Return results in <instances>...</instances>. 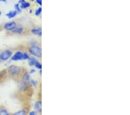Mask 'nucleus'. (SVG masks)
I'll return each instance as SVG.
<instances>
[{
	"label": "nucleus",
	"mask_w": 130,
	"mask_h": 115,
	"mask_svg": "<svg viewBox=\"0 0 130 115\" xmlns=\"http://www.w3.org/2000/svg\"><path fill=\"white\" fill-rule=\"evenodd\" d=\"M29 52L35 58H40L42 56V49L40 46L34 44L29 48Z\"/></svg>",
	"instance_id": "obj_1"
},
{
	"label": "nucleus",
	"mask_w": 130,
	"mask_h": 115,
	"mask_svg": "<svg viewBox=\"0 0 130 115\" xmlns=\"http://www.w3.org/2000/svg\"><path fill=\"white\" fill-rule=\"evenodd\" d=\"M12 55V51L10 49H7L4 51L1 54V57L2 60L7 61L9 59H10Z\"/></svg>",
	"instance_id": "obj_2"
},
{
	"label": "nucleus",
	"mask_w": 130,
	"mask_h": 115,
	"mask_svg": "<svg viewBox=\"0 0 130 115\" xmlns=\"http://www.w3.org/2000/svg\"><path fill=\"white\" fill-rule=\"evenodd\" d=\"M8 72L12 76H15L20 72V69L19 67L15 65H11L8 68Z\"/></svg>",
	"instance_id": "obj_3"
},
{
	"label": "nucleus",
	"mask_w": 130,
	"mask_h": 115,
	"mask_svg": "<svg viewBox=\"0 0 130 115\" xmlns=\"http://www.w3.org/2000/svg\"><path fill=\"white\" fill-rule=\"evenodd\" d=\"M23 52L22 51H18L14 53V55L12 56V60L13 61H18V60H23Z\"/></svg>",
	"instance_id": "obj_4"
},
{
	"label": "nucleus",
	"mask_w": 130,
	"mask_h": 115,
	"mask_svg": "<svg viewBox=\"0 0 130 115\" xmlns=\"http://www.w3.org/2000/svg\"><path fill=\"white\" fill-rule=\"evenodd\" d=\"M16 26H17V24L15 22H11L7 23L4 25V28L6 30L12 31Z\"/></svg>",
	"instance_id": "obj_5"
},
{
	"label": "nucleus",
	"mask_w": 130,
	"mask_h": 115,
	"mask_svg": "<svg viewBox=\"0 0 130 115\" xmlns=\"http://www.w3.org/2000/svg\"><path fill=\"white\" fill-rule=\"evenodd\" d=\"M34 110L38 113H41L42 112V102L41 101H38L35 102L34 106Z\"/></svg>",
	"instance_id": "obj_6"
},
{
	"label": "nucleus",
	"mask_w": 130,
	"mask_h": 115,
	"mask_svg": "<svg viewBox=\"0 0 130 115\" xmlns=\"http://www.w3.org/2000/svg\"><path fill=\"white\" fill-rule=\"evenodd\" d=\"M31 33L33 34L37 35L38 37H42V29L41 28H34L31 29Z\"/></svg>",
	"instance_id": "obj_7"
},
{
	"label": "nucleus",
	"mask_w": 130,
	"mask_h": 115,
	"mask_svg": "<svg viewBox=\"0 0 130 115\" xmlns=\"http://www.w3.org/2000/svg\"><path fill=\"white\" fill-rule=\"evenodd\" d=\"M20 7L22 9H26L31 7V4L29 2L25 1L20 4Z\"/></svg>",
	"instance_id": "obj_8"
},
{
	"label": "nucleus",
	"mask_w": 130,
	"mask_h": 115,
	"mask_svg": "<svg viewBox=\"0 0 130 115\" xmlns=\"http://www.w3.org/2000/svg\"><path fill=\"white\" fill-rule=\"evenodd\" d=\"M17 15H18V13H17V12L14 10H10V11H9V12H8L7 15H6V16H7V17L8 18L12 19V18H15Z\"/></svg>",
	"instance_id": "obj_9"
},
{
	"label": "nucleus",
	"mask_w": 130,
	"mask_h": 115,
	"mask_svg": "<svg viewBox=\"0 0 130 115\" xmlns=\"http://www.w3.org/2000/svg\"><path fill=\"white\" fill-rule=\"evenodd\" d=\"M28 60L29 65L30 66H34L35 63H36L38 60L36 58L34 57V56H30Z\"/></svg>",
	"instance_id": "obj_10"
},
{
	"label": "nucleus",
	"mask_w": 130,
	"mask_h": 115,
	"mask_svg": "<svg viewBox=\"0 0 130 115\" xmlns=\"http://www.w3.org/2000/svg\"><path fill=\"white\" fill-rule=\"evenodd\" d=\"M23 31V28L22 27L16 26V28L12 31V32L15 33V34H22Z\"/></svg>",
	"instance_id": "obj_11"
},
{
	"label": "nucleus",
	"mask_w": 130,
	"mask_h": 115,
	"mask_svg": "<svg viewBox=\"0 0 130 115\" xmlns=\"http://www.w3.org/2000/svg\"><path fill=\"white\" fill-rule=\"evenodd\" d=\"M30 76L28 73H26L23 76V81L27 83H29L30 80Z\"/></svg>",
	"instance_id": "obj_12"
},
{
	"label": "nucleus",
	"mask_w": 130,
	"mask_h": 115,
	"mask_svg": "<svg viewBox=\"0 0 130 115\" xmlns=\"http://www.w3.org/2000/svg\"><path fill=\"white\" fill-rule=\"evenodd\" d=\"M14 8H15V10L18 14H20L22 12V9L20 8L19 3H17L16 4H15V5H14Z\"/></svg>",
	"instance_id": "obj_13"
},
{
	"label": "nucleus",
	"mask_w": 130,
	"mask_h": 115,
	"mask_svg": "<svg viewBox=\"0 0 130 115\" xmlns=\"http://www.w3.org/2000/svg\"><path fill=\"white\" fill-rule=\"evenodd\" d=\"M42 13V8L41 7H39L38 9L35 10V15L37 16H38L39 15H41Z\"/></svg>",
	"instance_id": "obj_14"
},
{
	"label": "nucleus",
	"mask_w": 130,
	"mask_h": 115,
	"mask_svg": "<svg viewBox=\"0 0 130 115\" xmlns=\"http://www.w3.org/2000/svg\"><path fill=\"white\" fill-rule=\"evenodd\" d=\"M34 66L35 67V68L37 69L42 70V64L40 62L38 61V60L35 63Z\"/></svg>",
	"instance_id": "obj_15"
},
{
	"label": "nucleus",
	"mask_w": 130,
	"mask_h": 115,
	"mask_svg": "<svg viewBox=\"0 0 130 115\" xmlns=\"http://www.w3.org/2000/svg\"><path fill=\"white\" fill-rule=\"evenodd\" d=\"M30 56L27 52H23V60H28L30 58Z\"/></svg>",
	"instance_id": "obj_16"
},
{
	"label": "nucleus",
	"mask_w": 130,
	"mask_h": 115,
	"mask_svg": "<svg viewBox=\"0 0 130 115\" xmlns=\"http://www.w3.org/2000/svg\"><path fill=\"white\" fill-rule=\"evenodd\" d=\"M26 112L24 110H20L19 111L16 112L14 114V115H25L26 114Z\"/></svg>",
	"instance_id": "obj_17"
},
{
	"label": "nucleus",
	"mask_w": 130,
	"mask_h": 115,
	"mask_svg": "<svg viewBox=\"0 0 130 115\" xmlns=\"http://www.w3.org/2000/svg\"><path fill=\"white\" fill-rule=\"evenodd\" d=\"M29 83H30L33 87H36L37 86V84H38L37 81L36 80H34V79H30V81H29Z\"/></svg>",
	"instance_id": "obj_18"
},
{
	"label": "nucleus",
	"mask_w": 130,
	"mask_h": 115,
	"mask_svg": "<svg viewBox=\"0 0 130 115\" xmlns=\"http://www.w3.org/2000/svg\"><path fill=\"white\" fill-rule=\"evenodd\" d=\"M9 113L6 109H1L0 110V115H9Z\"/></svg>",
	"instance_id": "obj_19"
},
{
	"label": "nucleus",
	"mask_w": 130,
	"mask_h": 115,
	"mask_svg": "<svg viewBox=\"0 0 130 115\" xmlns=\"http://www.w3.org/2000/svg\"><path fill=\"white\" fill-rule=\"evenodd\" d=\"M38 114V113L35 111V110H33V111H31L29 113V114L30 115H36Z\"/></svg>",
	"instance_id": "obj_20"
},
{
	"label": "nucleus",
	"mask_w": 130,
	"mask_h": 115,
	"mask_svg": "<svg viewBox=\"0 0 130 115\" xmlns=\"http://www.w3.org/2000/svg\"><path fill=\"white\" fill-rule=\"evenodd\" d=\"M36 72V70L35 69H31L30 71V74H34V73H35Z\"/></svg>",
	"instance_id": "obj_21"
},
{
	"label": "nucleus",
	"mask_w": 130,
	"mask_h": 115,
	"mask_svg": "<svg viewBox=\"0 0 130 115\" xmlns=\"http://www.w3.org/2000/svg\"><path fill=\"white\" fill-rule=\"evenodd\" d=\"M35 1L39 6L42 5V0H35Z\"/></svg>",
	"instance_id": "obj_22"
},
{
	"label": "nucleus",
	"mask_w": 130,
	"mask_h": 115,
	"mask_svg": "<svg viewBox=\"0 0 130 115\" xmlns=\"http://www.w3.org/2000/svg\"><path fill=\"white\" fill-rule=\"evenodd\" d=\"M25 1H26V0H19V3L20 4V3H23V2H24Z\"/></svg>",
	"instance_id": "obj_23"
},
{
	"label": "nucleus",
	"mask_w": 130,
	"mask_h": 115,
	"mask_svg": "<svg viewBox=\"0 0 130 115\" xmlns=\"http://www.w3.org/2000/svg\"><path fill=\"white\" fill-rule=\"evenodd\" d=\"M7 1V0H0V2H4V3H5Z\"/></svg>",
	"instance_id": "obj_24"
},
{
	"label": "nucleus",
	"mask_w": 130,
	"mask_h": 115,
	"mask_svg": "<svg viewBox=\"0 0 130 115\" xmlns=\"http://www.w3.org/2000/svg\"><path fill=\"white\" fill-rule=\"evenodd\" d=\"M1 60H2V59H1V54H0V62H1Z\"/></svg>",
	"instance_id": "obj_25"
},
{
	"label": "nucleus",
	"mask_w": 130,
	"mask_h": 115,
	"mask_svg": "<svg viewBox=\"0 0 130 115\" xmlns=\"http://www.w3.org/2000/svg\"><path fill=\"white\" fill-rule=\"evenodd\" d=\"M1 15V12L0 11V15Z\"/></svg>",
	"instance_id": "obj_26"
},
{
	"label": "nucleus",
	"mask_w": 130,
	"mask_h": 115,
	"mask_svg": "<svg viewBox=\"0 0 130 115\" xmlns=\"http://www.w3.org/2000/svg\"><path fill=\"white\" fill-rule=\"evenodd\" d=\"M31 1H34V0H31Z\"/></svg>",
	"instance_id": "obj_27"
}]
</instances>
